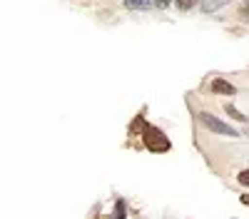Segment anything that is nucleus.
I'll list each match as a JSON object with an SVG mask.
<instances>
[{
    "mask_svg": "<svg viewBox=\"0 0 249 219\" xmlns=\"http://www.w3.org/2000/svg\"><path fill=\"white\" fill-rule=\"evenodd\" d=\"M142 142L150 152H167L172 147L170 137H164L162 130H157L155 125H147V122H144V127H142Z\"/></svg>",
    "mask_w": 249,
    "mask_h": 219,
    "instance_id": "obj_1",
    "label": "nucleus"
},
{
    "mask_svg": "<svg viewBox=\"0 0 249 219\" xmlns=\"http://www.w3.org/2000/svg\"><path fill=\"white\" fill-rule=\"evenodd\" d=\"M199 122H202L207 130H212L214 135H224V137H239V132H237L230 122H224V119L214 117L212 112H199Z\"/></svg>",
    "mask_w": 249,
    "mask_h": 219,
    "instance_id": "obj_2",
    "label": "nucleus"
},
{
    "mask_svg": "<svg viewBox=\"0 0 249 219\" xmlns=\"http://www.w3.org/2000/svg\"><path fill=\"white\" fill-rule=\"evenodd\" d=\"M212 92H214V95L232 97V95H237V87H234L232 83H227V80H222V77H214V80H212Z\"/></svg>",
    "mask_w": 249,
    "mask_h": 219,
    "instance_id": "obj_3",
    "label": "nucleus"
},
{
    "mask_svg": "<svg viewBox=\"0 0 249 219\" xmlns=\"http://www.w3.org/2000/svg\"><path fill=\"white\" fill-rule=\"evenodd\" d=\"M227 3H232V0H199V8H202V13H214V10L224 8Z\"/></svg>",
    "mask_w": 249,
    "mask_h": 219,
    "instance_id": "obj_4",
    "label": "nucleus"
},
{
    "mask_svg": "<svg viewBox=\"0 0 249 219\" xmlns=\"http://www.w3.org/2000/svg\"><path fill=\"white\" fill-rule=\"evenodd\" d=\"M155 5V0H124V8L130 10H147Z\"/></svg>",
    "mask_w": 249,
    "mask_h": 219,
    "instance_id": "obj_5",
    "label": "nucleus"
},
{
    "mask_svg": "<svg viewBox=\"0 0 249 219\" xmlns=\"http://www.w3.org/2000/svg\"><path fill=\"white\" fill-rule=\"evenodd\" d=\"M224 112H227V115H230V117H234V119H237V122H247V119H249V117H244V115H242V112H239V110H237L234 105H230V102H227V105H224Z\"/></svg>",
    "mask_w": 249,
    "mask_h": 219,
    "instance_id": "obj_6",
    "label": "nucleus"
},
{
    "mask_svg": "<svg viewBox=\"0 0 249 219\" xmlns=\"http://www.w3.org/2000/svg\"><path fill=\"white\" fill-rule=\"evenodd\" d=\"M197 3H199V0H175V5H177L179 10H192Z\"/></svg>",
    "mask_w": 249,
    "mask_h": 219,
    "instance_id": "obj_7",
    "label": "nucleus"
},
{
    "mask_svg": "<svg viewBox=\"0 0 249 219\" xmlns=\"http://www.w3.org/2000/svg\"><path fill=\"white\" fill-rule=\"evenodd\" d=\"M237 17L242 20V23H247V20H249V0H244V3H242V8H239Z\"/></svg>",
    "mask_w": 249,
    "mask_h": 219,
    "instance_id": "obj_8",
    "label": "nucleus"
},
{
    "mask_svg": "<svg viewBox=\"0 0 249 219\" xmlns=\"http://www.w3.org/2000/svg\"><path fill=\"white\" fill-rule=\"evenodd\" d=\"M115 217H117V219L124 217V199H117V204H115Z\"/></svg>",
    "mask_w": 249,
    "mask_h": 219,
    "instance_id": "obj_9",
    "label": "nucleus"
},
{
    "mask_svg": "<svg viewBox=\"0 0 249 219\" xmlns=\"http://www.w3.org/2000/svg\"><path fill=\"white\" fill-rule=\"evenodd\" d=\"M237 179H239V185H244V187H249V169H242V172L237 174Z\"/></svg>",
    "mask_w": 249,
    "mask_h": 219,
    "instance_id": "obj_10",
    "label": "nucleus"
},
{
    "mask_svg": "<svg viewBox=\"0 0 249 219\" xmlns=\"http://www.w3.org/2000/svg\"><path fill=\"white\" fill-rule=\"evenodd\" d=\"M170 3H175V0H155V5H157V8H167Z\"/></svg>",
    "mask_w": 249,
    "mask_h": 219,
    "instance_id": "obj_11",
    "label": "nucleus"
},
{
    "mask_svg": "<svg viewBox=\"0 0 249 219\" xmlns=\"http://www.w3.org/2000/svg\"><path fill=\"white\" fill-rule=\"evenodd\" d=\"M239 202H242L244 207H249V194H244V197H239Z\"/></svg>",
    "mask_w": 249,
    "mask_h": 219,
    "instance_id": "obj_12",
    "label": "nucleus"
}]
</instances>
